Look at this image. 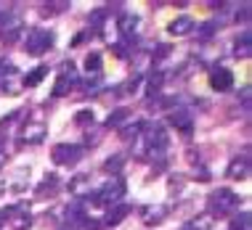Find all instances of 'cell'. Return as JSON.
Returning a JSON list of instances; mask_svg holds the SVG:
<instances>
[{"label":"cell","mask_w":252,"mask_h":230,"mask_svg":"<svg viewBox=\"0 0 252 230\" xmlns=\"http://www.w3.org/2000/svg\"><path fill=\"white\" fill-rule=\"evenodd\" d=\"M213 85L218 87V90H228L231 87V72H226V69L215 72L213 74Z\"/></svg>","instance_id":"6da1fadb"},{"label":"cell","mask_w":252,"mask_h":230,"mask_svg":"<svg viewBox=\"0 0 252 230\" xmlns=\"http://www.w3.org/2000/svg\"><path fill=\"white\" fill-rule=\"evenodd\" d=\"M98 66H101L98 56H91V58H88V69H98Z\"/></svg>","instance_id":"277c9868"},{"label":"cell","mask_w":252,"mask_h":230,"mask_svg":"<svg viewBox=\"0 0 252 230\" xmlns=\"http://www.w3.org/2000/svg\"><path fill=\"white\" fill-rule=\"evenodd\" d=\"M194 26V22L189 16H183V19H178V22H173L170 24V32H175V35H181V32H186V29H191Z\"/></svg>","instance_id":"7a4b0ae2"},{"label":"cell","mask_w":252,"mask_h":230,"mask_svg":"<svg viewBox=\"0 0 252 230\" xmlns=\"http://www.w3.org/2000/svg\"><path fill=\"white\" fill-rule=\"evenodd\" d=\"M43 74H45V69H37L35 74H30V85H37V82H40V77H43Z\"/></svg>","instance_id":"3957f363"}]
</instances>
